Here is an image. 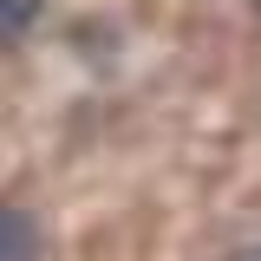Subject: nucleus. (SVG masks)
I'll return each mask as SVG.
<instances>
[{
	"instance_id": "2",
	"label": "nucleus",
	"mask_w": 261,
	"mask_h": 261,
	"mask_svg": "<svg viewBox=\"0 0 261 261\" xmlns=\"http://www.w3.org/2000/svg\"><path fill=\"white\" fill-rule=\"evenodd\" d=\"M39 13H46V0H0V39H20Z\"/></svg>"
},
{
	"instance_id": "3",
	"label": "nucleus",
	"mask_w": 261,
	"mask_h": 261,
	"mask_svg": "<svg viewBox=\"0 0 261 261\" xmlns=\"http://www.w3.org/2000/svg\"><path fill=\"white\" fill-rule=\"evenodd\" d=\"M235 261H261V248H248V255H235Z\"/></svg>"
},
{
	"instance_id": "1",
	"label": "nucleus",
	"mask_w": 261,
	"mask_h": 261,
	"mask_svg": "<svg viewBox=\"0 0 261 261\" xmlns=\"http://www.w3.org/2000/svg\"><path fill=\"white\" fill-rule=\"evenodd\" d=\"M33 255H39V228H33V216H20V209L0 202V261H33Z\"/></svg>"
}]
</instances>
